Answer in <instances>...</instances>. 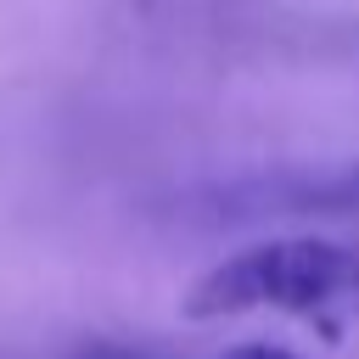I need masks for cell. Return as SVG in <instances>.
Returning a JSON list of instances; mask_svg holds the SVG:
<instances>
[{"instance_id":"277c9868","label":"cell","mask_w":359,"mask_h":359,"mask_svg":"<svg viewBox=\"0 0 359 359\" xmlns=\"http://www.w3.org/2000/svg\"><path fill=\"white\" fill-rule=\"evenodd\" d=\"M348 309H353V314H342V325H337V331H359V292H353V303H348Z\"/></svg>"},{"instance_id":"3957f363","label":"cell","mask_w":359,"mask_h":359,"mask_svg":"<svg viewBox=\"0 0 359 359\" xmlns=\"http://www.w3.org/2000/svg\"><path fill=\"white\" fill-rule=\"evenodd\" d=\"M219 359H303V353L275 348V342H241V348H230V353H219Z\"/></svg>"},{"instance_id":"7a4b0ae2","label":"cell","mask_w":359,"mask_h":359,"mask_svg":"<svg viewBox=\"0 0 359 359\" xmlns=\"http://www.w3.org/2000/svg\"><path fill=\"white\" fill-rule=\"evenodd\" d=\"M297 196L292 208H314V213H359V163L337 168V174H314V180H286Z\"/></svg>"},{"instance_id":"6da1fadb","label":"cell","mask_w":359,"mask_h":359,"mask_svg":"<svg viewBox=\"0 0 359 359\" xmlns=\"http://www.w3.org/2000/svg\"><path fill=\"white\" fill-rule=\"evenodd\" d=\"M353 286H359V247L331 236H269L213 264L185 292V314L224 320V314L275 309V314L320 320L331 331Z\"/></svg>"}]
</instances>
